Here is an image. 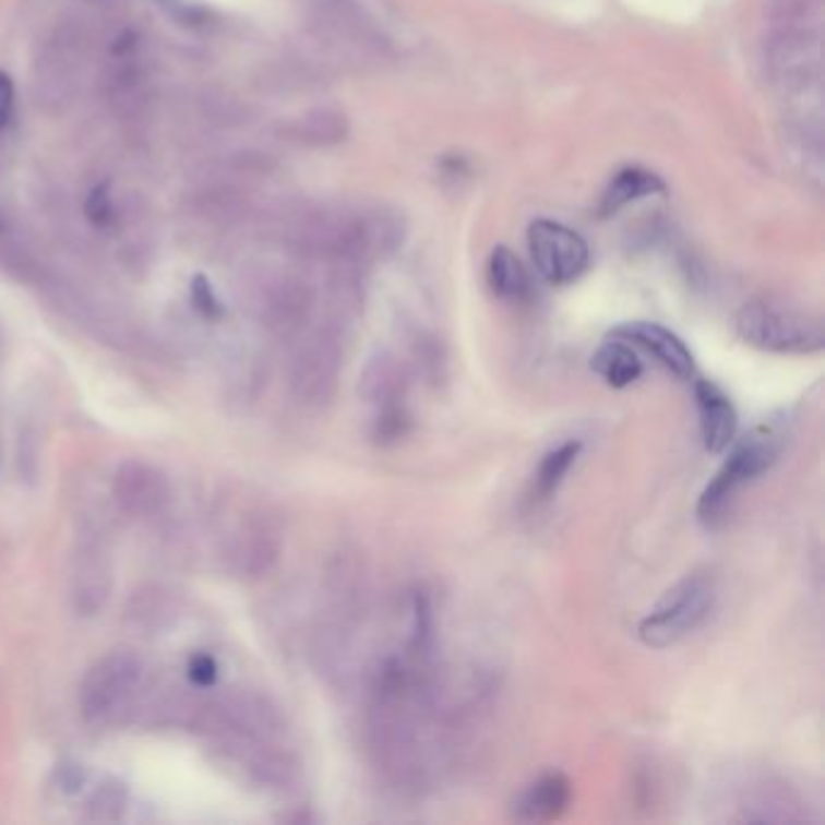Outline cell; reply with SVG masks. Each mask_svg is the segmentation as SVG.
<instances>
[{
	"label": "cell",
	"instance_id": "1",
	"mask_svg": "<svg viewBox=\"0 0 825 825\" xmlns=\"http://www.w3.org/2000/svg\"><path fill=\"white\" fill-rule=\"evenodd\" d=\"M787 437V415H770L743 439L729 445V455L697 499V518L702 526L717 528L729 516L743 489L761 479L779 461V455L785 453Z\"/></svg>",
	"mask_w": 825,
	"mask_h": 825
},
{
	"label": "cell",
	"instance_id": "2",
	"mask_svg": "<svg viewBox=\"0 0 825 825\" xmlns=\"http://www.w3.org/2000/svg\"><path fill=\"white\" fill-rule=\"evenodd\" d=\"M736 332L749 347L782 356H811L825 344L821 318L775 298L745 303L736 315Z\"/></svg>",
	"mask_w": 825,
	"mask_h": 825
},
{
	"label": "cell",
	"instance_id": "3",
	"mask_svg": "<svg viewBox=\"0 0 825 825\" xmlns=\"http://www.w3.org/2000/svg\"><path fill=\"white\" fill-rule=\"evenodd\" d=\"M719 598L717 578L693 572L680 578L637 624V637L649 649H668L697 632L715 612Z\"/></svg>",
	"mask_w": 825,
	"mask_h": 825
},
{
	"label": "cell",
	"instance_id": "4",
	"mask_svg": "<svg viewBox=\"0 0 825 825\" xmlns=\"http://www.w3.org/2000/svg\"><path fill=\"white\" fill-rule=\"evenodd\" d=\"M146 690V663L131 651H111L85 673L77 707L87 724H109L136 707Z\"/></svg>",
	"mask_w": 825,
	"mask_h": 825
},
{
	"label": "cell",
	"instance_id": "5",
	"mask_svg": "<svg viewBox=\"0 0 825 825\" xmlns=\"http://www.w3.org/2000/svg\"><path fill=\"white\" fill-rule=\"evenodd\" d=\"M407 373L393 354L381 351L366 363L361 375V395L368 405V433L375 445H397L409 437L415 417L409 409Z\"/></svg>",
	"mask_w": 825,
	"mask_h": 825
},
{
	"label": "cell",
	"instance_id": "6",
	"mask_svg": "<svg viewBox=\"0 0 825 825\" xmlns=\"http://www.w3.org/2000/svg\"><path fill=\"white\" fill-rule=\"evenodd\" d=\"M71 603L77 615L103 612L115 586V562L99 530H83L71 557Z\"/></svg>",
	"mask_w": 825,
	"mask_h": 825
},
{
	"label": "cell",
	"instance_id": "7",
	"mask_svg": "<svg viewBox=\"0 0 825 825\" xmlns=\"http://www.w3.org/2000/svg\"><path fill=\"white\" fill-rule=\"evenodd\" d=\"M528 250L535 270L554 286H566L582 278L590 262L586 240L554 220L533 223L528 228Z\"/></svg>",
	"mask_w": 825,
	"mask_h": 825
},
{
	"label": "cell",
	"instance_id": "8",
	"mask_svg": "<svg viewBox=\"0 0 825 825\" xmlns=\"http://www.w3.org/2000/svg\"><path fill=\"white\" fill-rule=\"evenodd\" d=\"M339 368V344L332 332L320 330L296 344L288 366V383L294 395L306 405L325 403L330 397Z\"/></svg>",
	"mask_w": 825,
	"mask_h": 825
},
{
	"label": "cell",
	"instance_id": "9",
	"mask_svg": "<svg viewBox=\"0 0 825 825\" xmlns=\"http://www.w3.org/2000/svg\"><path fill=\"white\" fill-rule=\"evenodd\" d=\"M115 504L129 518H155L170 506V479L146 461H127L117 467L111 479Z\"/></svg>",
	"mask_w": 825,
	"mask_h": 825
},
{
	"label": "cell",
	"instance_id": "10",
	"mask_svg": "<svg viewBox=\"0 0 825 825\" xmlns=\"http://www.w3.org/2000/svg\"><path fill=\"white\" fill-rule=\"evenodd\" d=\"M278 545H282V533L272 514L250 511L228 538L226 557L232 572L240 576H260L276 562Z\"/></svg>",
	"mask_w": 825,
	"mask_h": 825
},
{
	"label": "cell",
	"instance_id": "11",
	"mask_svg": "<svg viewBox=\"0 0 825 825\" xmlns=\"http://www.w3.org/2000/svg\"><path fill=\"white\" fill-rule=\"evenodd\" d=\"M612 337L624 339L634 349H642L654 356L656 363L666 368L668 373L675 375L678 381H690L695 378V356L687 344L678 337L673 330L656 322H624V325L610 332Z\"/></svg>",
	"mask_w": 825,
	"mask_h": 825
},
{
	"label": "cell",
	"instance_id": "12",
	"mask_svg": "<svg viewBox=\"0 0 825 825\" xmlns=\"http://www.w3.org/2000/svg\"><path fill=\"white\" fill-rule=\"evenodd\" d=\"M693 393L702 445L712 455L727 453L729 445L736 441V433H739V411H736L731 397L707 378H697Z\"/></svg>",
	"mask_w": 825,
	"mask_h": 825
},
{
	"label": "cell",
	"instance_id": "13",
	"mask_svg": "<svg viewBox=\"0 0 825 825\" xmlns=\"http://www.w3.org/2000/svg\"><path fill=\"white\" fill-rule=\"evenodd\" d=\"M574 787L560 770H550L540 775L535 782H530L521 794L514 799V818L526 823H550L560 821L564 813L572 809Z\"/></svg>",
	"mask_w": 825,
	"mask_h": 825
},
{
	"label": "cell",
	"instance_id": "14",
	"mask_svg": "<svg viewBox=\"0 0 825 825\" xmlns=\"http://www.w3.org/2000/svg\"><path fill=\"white\" fill-rule=\"evenodd\" d=\"M584 443L582 441H564L560 445H554L548 453L542 455V461L538 463L533 473V482H530V492L528 501L533 506H542L548 504L560 492V487L564 485L566 475L572 473V467L582 458Z\"/></svg>",
	"mask_w": 825,
	"mask_h": 825
},
{
	"label": "cell",
	"instance_id": "15",
	"mask_svg": "<svg viewBox=\"0 0 825 825\" xmlns=\"http://www.w3.org/2000/svg\"><path fill=\"white\" fill-rule=\"evenodd\" d=\"M590 371L612 390H624L644 375V363L632 344L612 337L606 339L590 356Z\"/></svg>",
	"mask_w": 825,
	"mask_h": 825
},
{
	"label": "cell",
	"instance_id": "16",
	"mask_svg": "<svg viewBox=\"0 0 825 825\" xmlns=\"http://www.w3.org/2000/svg\"><path fill=\"white\" fill-rule=\"evenodd\" d=\"M487 282L489 288H492L494 296L504 298V300H526L530 294V282L528 274L523 270L521 260L514 252L506 248H497L489 258L487 264Z\"/></svg>",
	"mask_w": 825,
	"mask_h": 825
},
{
	"label": "cell",
	"instance_id": "17",
	"mask_svg": "<svg viewBox=\"0 0 825 825\" xmlns=\"http://www.w3.org/2000/svg\"><path fill=\"white\" fill-rule=\"evenodd\" d=\"M661 187L663 184L659 182V177L644 172V170H639V167H627V170L618 172L610 180L606 194H603V204H600V211H603V214H612V211H618L624 204L634 202V199L659 192Z\"/></svg>",
	"mask_w": 825,
	"mask_h": 825
},
{
	"label": "cell",
	"instance_id": "18",
	"mask_svg": "<svg viewBox=\"0 0 825 825\" xmlns=\"http://www.w3.org/2000/svg\"><path fill=\"white\" fill-rule=\"evenodd\" d=\"M347 131V119L332 109L310 111L303 119H298L296 127L291 129L294 139L310 143V146H332V143L344 141Z\"/></svg>",
	"mask_w": 825,
	"mask_h": 825
},
{
	"label": "cell",
	"instance_id": "19",
	"mask_svg": "<svg viewBox=\"0 0 825 825\" xmlns=\"http://www.w3.org/2000/svg\"><path fill=\"white\" fill-rule=\"evenodd\" d=\"M767 5L782 29H806L804 22L818 15L821 0H767Z\"/></svg>",
	"mask_w": 825,
	"mask_h": 825
},
{
	"label": "cell",
	"instance_id": "20",
	"mask_svg": "<svg viewBox=\"0 0 825 825\" xmlns=\"http://www.w3.org/2000/svg\"><path fill=\"white\" fill-rule=\"evenodd\" d=\"M91 816L97 821H117L127 809V789L119 782H107L91 799Z\"/></svg>",
	"mask_w": 825,
	"mask_h": 825
},
{
	"label": "cell",
	"instance_id": "21",
	"mask_svg": "<svg viewBox=\"0 0 825 825\" xmlns=\"http://www.w3.org/2000/svg\"><path fill=\"white\" fill-rule=\"evenodd\" d=\"M85 214L95 223L97 228H107L111 220H115V206H111V196L107 184H97L91 196L85 202Z\"/></svg>",
	"mask_w": 825,
	"mask_h": 825
},
{
	"label": "cell",
	"instance_id": "22",
	"mask_svg": "<svg viewBox=\"0 0 825 825\" xmlns=\"http://www.w3.org/2000/svg\"><path fill=\"white\" fill-rule=\"evenodd\" d=\"M192 300H194V308L202 312V315H206V318L220 315V306H218V298L214 294V288H211L208 278L202 276V274H199L192 282Z\"/></svg>",
	"mask_w": 825,
	"mask_h": 825
},
{
	"label": "cell",
	"instance_id": "23",
	"mask_svg": "<svg viewBox=\"0 0 825 825\" xmlns=\"http://www.w3.org/2000/svg\"><path fill=\"white\" fill-rule=\"evenodd\" d=\"M15 107V85L10 81V75L0 71V131L8 127L10 117H13Z\"/></svg>",
	"mask_w": 825,
	"mask_h": 825
}]
</instances>
